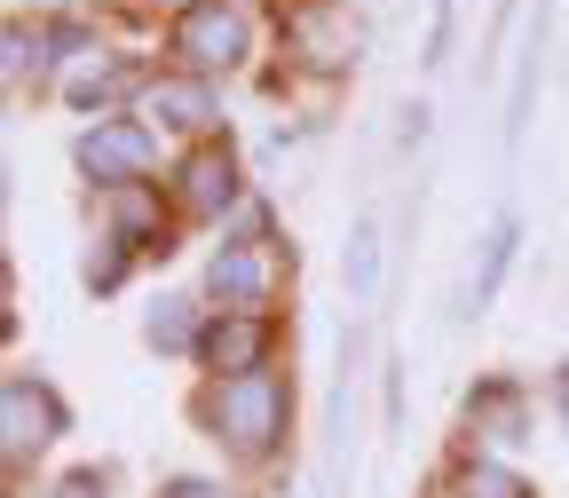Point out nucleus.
<instances>
[{"instance_id": "obj_9", "label": "nucleus", "mask_w": 569, "mask_h": 498, "mask_svg": "<svg viewBox=\"0 0 569 498\" xmlns=\"http://www.w3.org/2000/svg\"><path fill=\"white\" fill-rule=\"evenodd\" d=\"M142 111L167 119V127H182V135H213V119H222V103H213L206 80H159L151 96H142Z\"/></svg>"}, {"instance_id": "obj_6", "label": "nucleus", "mask_w": 569, "mask_h": 498, "mask_svg": "<svg viewBox=\"0 0 569 498\" xmlns=\"http://www.w3.org/2000/svg\"><path fill=\"white\" fill-rule=\"evenodd\" d=\"M0 436H9V467H24L32 451H48L56 436H63V411H56V396L40 388V380H9L0 388Z\"/></svg>"}, {"instance_id": "obj_15", "label": "nucleus", "mask_w": 569, "mask_h": 498, "mask_svg": "<svg viewBox=\"0 0 569 498\" xmlns=\"http://www.w3.org/2000/svg\"><path fill=\"white\" fill-rule=\"evenodd\" d=\"M372 269H380V253H372V222H356V238H348V277H356V293H372Z\"/></svg>"}, {"instance_id": "obj_17", "label": "nucleus", "mask_w": 569, "mask_h": 498, "mask_svg": "<svg viewBox=\"0 0 569 498\" xmlns=\"http://www.w3.org/2000/svg\"><path fill=\"white\" fill-rule=\"evenodd\" d=\"M24 71H32V24H9V80L24 88Z\"/></svg>"}, {"instance_id": "obj_1", "label": "nucleus", "mask_w": 569, "mask_h": 498, "mask_svg": "<svg viewBox=\"0 0 569 498\" xmlns=\"http://www.w3.org/2000/svg\"><path fill=\"white\" fill-rule=\"evenodd\" d=\"M284 419H293V404H284V380H277V372L213 380V396H206V427H213V444L238 451V459H269V451L284 444Z\"/></svg>"}, {"instance_id": "obj_19", "label": "nucleus", "mask_w": 569, "mask_h": 498, "mask_svg": "<svg viewBox=\"0 0 569 498\" xmlns=\"http://www.w3.org/2000/svg\"><path fill=\"white\" fill-rule=\"evenodd\" d=\"M167 498H222V490H213V482H174Z\"/></svg>"}, {"instance_id": "obj_12", "label": "nucleus", "mask_w": 569, "mask_h": 498, "mask_svg": "<svg viewBox=\"0 0 569 498\" xmlns=\"http://www.w3.org/2000/svg\"><path fill=\"white\" fill-rule=\"evenodd\" d=\"M475 427H490V444H515V436H522V396H515V388L475 396Z\"/></svg>"}, {"instance_id": "obj_4", "label": "nucleus", "mask_w": 569, "mask_h": 498, "mask_svg": "<svg viewBox=\"0 0 569 498\" xmlns=\"http://www.w3.org/2000/svg\"><path fill=\"white\" fill-rule=\"evenodd\" d=\"M206 293L222 301V309L261 317V309H269V293H277V253H269V238H238V246H222V253H213V269H206Z\"/></svg>"}, {"instance_id": "obj_20", "label": "nucleus", "mask_w": 569, "mask_h": 498, "mask_svg": "<svg viewBox=\"0 0 569 498\" xmlns=\"http://www.w3.org/2000/svg\"><path fill=\"white\" fill-rule=\"evenodd\" d=\"M561 411H569V380H561Z\"/></svg>"}, {"instance_id": "obj_13", "label": "nucleus", "mask_w": 569, "mask_h": 498, "mask_svg": "<svg viewBox=\"0 0 569 498\" xmlns=\"http://www.w3.org/2000/svg\"><path fill=\"white\" fill-rule=\"evenodd\" d=\"M151 340H159V348H198L206 325H198L190 301H159V309H151Z\"/></svg>"}, {"instance_id": "obj_2", "label": "nucleus", "mask_w": 569, "mask_h": 498, "mask_svg": "<svg viewBox=\"0 0 569 498\" xmlns=\"http://www.w3.org/2000/svg\"><path fill=\"white\" fill-rule=\"evenodd\" d=\"M246 48H253V24L238 0H190L174 17V56L190 71H230V63H246Z\"/></svg>"}, {"instance_id": "obj_3", "label": "nucleus", "mask_w": 569, "mask_h": 498, "mask_svg": "<svg viewBox=\"0 0 569 498\" xmlns=\"http://www.w3.org/2000/svg\"><path fill=\"white\" fill-rule=\"evenodd\" d=\"M151 167H159V135L142 119H103V127L80 135V175L103 182V190H134Z\"/></svg>"}, {"instance_id": "obj_11", "label": "nucleus", "mask_w": 569, "mask_h": 498, "mask_svg": "<svg viewBox=\"0 0 569 498\" xmlns=\"http://www.w3.org/2000/svg\"><path fill=\"white\" fill-rule=\"evenodd\" d=\"M111 88H119L111 48H80V63L63 71V96H71V103H96V96H111Z\"/></svg>"}, {"instance_id": "obj_7", "label": "nucleus", "mask_w": 569, "mask_h": 498, "mask_svg": "<svg viewBox=\"0 0 569 498\" xmlns=\"http://www.w3.org/2000/svg\"><path fill=\"white\" fill-rule=\"evenodd\" d=\"M284 48H293L301 63H317V71H332V63L356 56V24H348L340 0H301V9L284 17Z\"/></svg>"}, {"instance_id": "obj_18", "label": "nucleus", "mask_w": 569, "mask_h": 498, "mask_svg": "<svg viewBox=\"0 0 569 498\" xmlns=\"http://www.w3.org/2000/svg\"><path fill=\"white\" fill-rule=\"evenodd\" d=\"M48 498H103V475H63Z\"/></svg>"}, {"instance_id": "obj_5", "label": "nucleus", "mask_w": 569, "mask_h": 498, "mask_svg": "<svg viewBox=\"0 0 569 498\" xmlns=\"http://www.w3.org/2000/svg\"><path fill=\"white\" fill-rule=\"evenodd\" d=\"M198 365H206L213 380H246V372H269V317H246V309H222V317H206Z\"/></svg>"}, {"instance_id": "obj_16", "label": "nucleus", "mask_w": 569, "mask_h": 498, "mask_svg": "<svg viewBox=\"0 0 569 498\" xmlns=\"http://www.w3.org/2000/svg\"><path fill=\"white\" fill-rule=\"evenodd\" d=\"M119 246H127V238H111V253H96V261H88V285H96V293H111V285L127 277V253H119Z\"/></svg>"}, {"instance_id": "obj_8", "label": "nucleus", "mask_w": 569, "mask_h": 498, "mask_svg": "<svg viewBox=\"0 0 569 498\" xmlns=\"http://www.w3.org/2000/svg\"><path fill=\"white\" fill-rule=\"evenodd\" d=\"M238 190H246V175H238V159L222 151V142H198V151L182 159V175H174L182 213H230Z\"/></svg>"}, {"instance_id": "obj_10", "label": "nucleus", "mask_w": 569, "mask_h": 498, "mask_svg": "<svg viewBox=\"0 0 569 498\" xmlns=\"http://www.w3.org/2000/svg\"><path fill=\"white\" fill-rule=\"evenodd\" d=\"M451 498H530V482L515 467H498V459H467L451 475Z\"/></svg>"}, {"instance_id": "obj_14", "label": "nucleus", "mask_w": 569, "mask_h": 498, "mask_svg": "<svg viewBox=\"0 0 569 498\" xmlns=\"http://www.w3.org/2000/svg\"><path fill=\"white\" fill-rule=\"evenodd\" d=\"M507 253H515V222H498V230H490V253H482V269H475V301L498 293V269H507Z\"/></svg>"}]
</instances>
